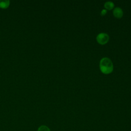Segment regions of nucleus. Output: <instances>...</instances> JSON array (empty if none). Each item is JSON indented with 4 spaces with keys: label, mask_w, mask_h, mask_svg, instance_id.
Wrapping results in <instances>:
<instances>
[{
    "label": "nucleus",
    "mask_w": 131,
    "mask_h": 131,
    "mask_svg": "<svg viewBox=\"0 0 131 131\" xmlns=\"http://www.w3.org/2000/svg\"><path fill=\"white\" fill-rule=\"evenodd\" d=\"M99 68L102 73L108 74L113 72L114 66L112 61L110 58L103 57L100 61Z\"/></svg>",
    "instance_id": "nucleus-1"
},
{
    "label": "nucleus",
    "mask_w": 131,
    "mask_h": 131,
    "mask_svg": "<svg viewBox=\"0 0 131 131\" xmlns=\"http://www.w3.org/2000/svg\"><path fill=\"white\" fill-rule=\"evenodd\" d=\"M96 40L98 43L101 45H103L108 41L109 36L105 33H100L97 36Z\"/></svg>",
    "instance_id": "nucleus-2"
},
{
    "label": "nucleus",
    "mask_w": 131,
    "mask_h": 131,
    "mask_svg": "<svg viewBox=\"0 0 131 131\" xmlns=\"http://www.w3.org/2000/svg\"><path fill=\"white\" fill-rule=\"evenodd\" d=\"M113 13L114 16L117 18H121L123 14L122 10L119 7H116L114 8L113 10Z\"/></svg>",
    "instance_id": "nucleus-3"
},
{
    "label": "nucleus",
    "mask_w": 131,
    "mask_h": 131,
    "mask_svg": "<svg viewBox=\"0 0 131 131\" xmlns=\"http://www.w3.org/2000/svg\"><path fill=\"white\" fill-rule=\"evenodd\" d=\"M10 4V2L9 0L2 1L0 0V8L3 9H7Z\"/></svg>",
    "instance_id": "nucleus-4"
},
{
    "label": "nucleus",
    "mask_w": 131,
    "mask_h": 131,
    "mask_svg": "<svg viewBox=\"0 0 131 131\" xmlns=\"http://www.w3.org/2000/svg\"><path fill=\"white\" fill-rule=\"evenodd\" d=\"M104 6L106 9L111 10L113 9V8L114 7V4L112 2L108 1V2H106L105 3Z\"/></svg>",
    "instance_id": "nucleus-5"
},
{
    "label": "nucleus",
    "mask_w": 131,
    "mask_h": 131,
    "mask_svg": "<svg viewBox=\"0 0 131 131\" xmlns=\"http://www.w3.org/2000/svg\"><path fill=\"white\" fill-rule=\"evenodd\" d=\"M37 131H51V130L47 126L42 125L38 128Z\"/></svg>",
    "instance_id": "nucleus-6"
},
{
    "label": "nucleus",
    "mask_w": 131,
    "mask_h": 131,
    "mask_svg": "<svg viewBox=\"0 0 131 131\" xmlns=\"http://www.w3.org/2000/svg\"><path fill=\"white\" fill-rule=\"evenodd\" d=\"M106 12H107L106 10H105V9H103V10L101 11V15L102 16L106 14Z\"/></svg>",
    "instance_id": "nucleus-7"
}]
</instances>
